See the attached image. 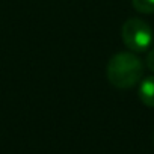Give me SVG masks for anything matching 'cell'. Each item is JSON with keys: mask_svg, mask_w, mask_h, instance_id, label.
Wrapping results in <instances>:
<instances>
[{"mask_svg": "<svg viewBox=\"0 0 154 154\" xmlns=\"http://www.w3.org/2000/svg\"><path fill=\"white\" fill-rule=\"evenodd\" d=\"M124 44L133 53H142L152 44V29L140 18H128L121 27Z\"/></svg>", "mask_w": 154, "mask_h": 154, "instance_id": "7a4b0ae2", "label": "cell"}, {"mask_svg": "<svg viewBox=\"0 0 154 154\" xmlns=\"http://www.w3.org/2000/svg\"><path fill=\"white\" fill-rule=\"evenodd\" d=\"M106 75L110 85L118 89H130L137 85L143 75L142 60L131 51H119L113 54L107 63Z\"/></svg>", "mask_w": 154, "mask_h": 154, "instance_id": "6da1fadb", "label": "cell"}, {"mask_svg": "<svg viewBox=\"0 0 154 154\" xmlns=\"http://www.w3.org/2000/svg\"><path fill=\"white\" fill-rule=\"evenodd\" d=\"M146 66H148V68H149V69L154 72V48H152V50H151V51L146 54Z\"/></svg>", "mask_w": 154, "mask_h": 154, "instance_id": "5b68a950", "label": "cell"}, {"mask_svg": "<svg viewBox=\"0 0 154 154\" xmlns=\"http://www.w3.org/2000/svg\"><path fill=\"white\" fill-rule=\"evenodd\" d=\"M139 98L140 101L148 106V107H154V75L145 77L139 85Z\"/></svg>", "mask_w": 154, "mask_h": 154, "instance_id": "3957f363", "label": "cell"}, {"mask_svg": "<svg viewBox=\"0 0 154 154\" xmlns=\"http://www.w3.org/2000/svg\"><path fill=\"white\" fill-rule=\"evenodd\" d=\"M131 5L137 12L154 14V0H131Z\"/></svg>", "mask_w": 154, "mask_h": 154, "instance_id": "277c9868", "label": "cell"}]
</instances>
